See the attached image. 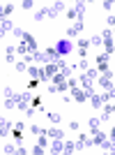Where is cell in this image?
Wrapping results in <instances>:
<instances>
[{"label":"cell","mask_w":115,"mask_h":155,"mask_svg":"<svg viewBox=\"0 0 115 155\" xmlns=\"http://www.w3.org/2000/svg\"><path fill=\"white\" fill-rule=\"evenodd\" d=\"M12 100L16 102V109L19 111H26L28 107H30V102H32V95L30 93H14Z\"/></svg>","instance_id":"6da1fadb"},{"label":"cell","mask_w":115,"mask_h":155,"mask_svg":"<svg viewBox=\"0 0 115 155\" xmlns=\"http://www.w3.org/2000/svg\"><path fill=\"white\" fill-rule=\"evenodd\" d=\"M67 9V2H53V5H46V19H55Z\"/></svg>","instance_id":"7a4b0ae2"},{"label":"cell","mask_w":115,"mask_h":155,"mask_svg":"<svg viewBox=\"0 0 115 155\" xmlns=\"http://www.w3.org/2000/svg\"><path fill=\"white\" fill-rule=\"evenodd\" d=\"M74 51V42L71 39H60V42H55V53H60V56H67V53Z\"/></svg>","instance_id":"3957f363"},{"label":"cell","mask_w":115,"mask_h":155,"mask_svg":"<svg viewBox=\"0 0 115 155\" xmlns=\"http://www.w3.org/2000/svg\"><path fill=\"white\" fill-rule=\"evenodd\" d=\"M99 84L106 88V91H113V72H101V77H99Z\"/></svg>","instance_id":"277c9868"},{"label":"cell","mask_w":115,"mask_h":155,"mask_svg":"<svg viewBox=\"0 0 115 155\" xmlns=\"http://www.w3.org/2000/svg\"><path fill=\"white\" fill-rule=\"evenodd\" d=\"M28 74H30L32 79H37V81H46V77H44V70L42 67H37V65H28Z\"/></svg>","instance_id":"5b68a950"},{"label":"cell","mask_w":115,"mask_h":155,"mask_svg":"<svg viewBox=\"0 0 115 155\" xmlns=\"http://www.w3.org/2000/svg\"><path fill=\"white\" fill-rule=\"evenodd\" d=\"M83 28H85V23H83V21H76V23H74V26H71L69 30H67V39H71V37H78Z\"/></svg>","instance_id":"8992f818"},{"label":"cell","mask_w":115,"mask_h":155,"mask_svg":"<svg viewBox=\"0 0 115 155\" xmlns=\"http://www.w3.org/2000/svg\"><path fill=\"white\" fill-rule=\"evenodd\" d=\"M12 127H14V125L9 123V120L0 118V137H7V134H12Z\"/></svg>","instance_id":"52a82bcc"},{"label":"cell","mask_w":115,"mask_h":155,"mask_svg":"<svg viewBox=\"0 0 115 155\" xmlns=\"http://www.w3.org/2000/svg\"><path fill=\"white\" fill-rule=\"evenodd\" d=\"M74 9H76V16H78V21H83V16H85V9H88V2H74Z\"/></svg>","instance_id":"ba28073f"},{"label":"cell","mask_w":115,"mask_h":155,"mask_svg":"<svg viewBox=\"0 0 115 155\" xmlns=\"http://www.w3.org/2000/svg\"><path fill=\"white\" fill-rule=\"evenodd\" d=\"M113 102H106V107H104V114H101V118H99V120H110V118H113Z\"/></svg>","instance_id":"9c48e42d"},{"label":"cell","mask_w":115,"mask_h":155,"mask_svg":"<svg viewBox=\"0 0 115 155\" xmlns=\"http://www.w3.org/2000/svg\"><path fill=\"white\" fill-rule=\"evenodd\" d=\"M46 137H51V139H64V132L60 127H51V130H46L44 132Z\"/></svg>","instance_id":"30bf717a"},{"label":"cell","mask_w":115,"mask_h":155,"mask_svg":"<svg viewBox=\"0 0 115 155\" xmlns=\"http://www.w3.org/2000/svg\"><path fill=\"white\" fill-rule=\"evenodd\" d=\"M71 97H74L76 102H85V100H88V93L81 91V88H74V91H71Z\"/></svg>","instance_id":"8fae6325"},{"label":"cell","mask_w":115,"mask_h":155,"mask_svg":"<svg viewBox=\"0 0 115 155\" xmlns=\"http://www.w3.org/2000/svg\"><path fill=\"white\" fill-rule=\"evenodd\" d=\"M64 139H53V143H51V153H64Z\"/></svg>","instance_id":"7c38bea8"},{"label":"cell","mask_w":115,"mask_h":155,"mask_svg":"<svg viewBox=\"0 0 115 155\" xmlns=\"http://www.w3.org/2000/svg\"><path fill=\"white\" fill-rule=\"evenodd\" d=\"M92 134V141H95V146H99V143L106 139V132H101V130H95V132H90Z\"/></svg>","instance_id":"4fadbf2b"},{"label":"cell","mask_w":115,"mask_h":155,"mask_svg":"<svg viewBox=\"0 0 115 155\" xmlns=\"http://www.w3.org/2000/svg\"><path fill=\"white\" fill-rule=\"evenodd\" d=\"M5 58L9 60V63H16V46H7V51H5Z\"/></svg>","instance_id":"5bb4252c"},{"label":"cell","mask_w":115,"mask_h":155,"mask_svg":"<svg viewBox=\"0 0 115 155\" xmlns=\"http://www.w3.org/2000/svg\"><path fill=\"white\" fill-rule=\"evenodd\" d=\"M88 100H92V107H95V109H99V107H101V97H99V95H95V91H92V93H88Z\"/></svg>","instance_id":"9a60e30c"},{"label":"cell","mask_w":115,"mask_h":155,"mask_svg":"<svg viewBox=\"0 0 115 155\" xmlns=\"http://www.w3.org/2000/svg\"><path fill=\"white\" fill-rule=\"evenodd\" d=\"M16 53H19V56H23V58L30 53V51H28V44H26V42H19V44H16Z\"/></svg>","instance_id":"2e32d148"},{"label":"cell","mask_w":115,"mask_h":155,"mask_svg":"<svg viewBox=\"0 0 115 155\" xmlns=\"http://www.w3.org/2000/svg\"><path fill=\"white\" fill-rule=\"evenodd\" d=\"M88 125H90V132H95V130H99V118H95V116H92V118L88 120Z\"/></svg>","instance_id":"e0dca14e"},{"label":"cell","mask_w":115,"mask_h":155,"mask_svg":"<svg viewBox=\"0 0 115 155\" xmlns=\"http://www.w3.org/2000/svg\"><path fill=\"white\" fill-rule=\"evenodd\" d=\"M44 19H46V7H42L35 12V21H44Z\"/></svg>","instance_id":"ac0fdd59"},{"label":"cell","mask_w":115,"mask_h":155,"mask_svg":"<svg viewBox=\"0 0 115 155\" xmlns=\"http://www.w3.org/2000/svg\"><path fill=\"white\" fill-rule=\"evenodd\" d=\"M64 143V153H74V150H76V143L74 141H62Z\"/></svg>","instance_id":"d6986e66"},{"label":"cell","mask_w":115,"mask_h":155,"mask_svg":"<svg viewBox=\"0 0 115 155\" xmlns=\"http://www.w3.org/2000/svg\"><path fill=\"white\" fill-rule=\"evenodd\" d=\"M76 44H78V49H83V51H88V46H90V39L81 37V39H78V42H76Z\"/></svg>","instance_id":"ffe728a7"},{"label":"cell","mask_w":115,"mask_h":155,"mask_svg":"<svg viewBox=\"0 0 115 155\" xmlns=\"http://www.w3.org/2000/svg\"><path fill=\"white\" fill-rule=\"evenodd\" d=\"M101 44V35H92L90 37V46H99Z\"/></svg>","instance_id":"44dd1931"},{"label":"cell","mask_w":115,"mask_h":155,"mask_svg":"<svg viewBox=\"0 0 115 155\" xmlns=\"http://www.w3.org/2000/svg\"><path fill=\"white\" fill-rule=\"evenodd\" d=\"M46 118H48L51 123H60V114H53V111H48V114H46Z\"/></svg>","instance_id":"7402d4cb"},{"label":"cell","mask_w":115,"mask_h":155,"mask_svg":"<svg viewBox=\"0 0 115 155\" xmlns=\"http://www.w3.org/2000/svg\"><path fill=\"white\" fill-rule=\"evenodd\" d=\"M14 65H16V70H19V72H26L28 70V63H26V60H16Z\"/></svg>","instance_id":"603a6c76"},{"label":"cell","mask_w":115,"mask_h":155,"mask_svg":"<svg viewBox=\"0 0 115 155\" xmlns=\"http://www.w3.org/2000/svg\"><path fill=\"white\" fill-rule=\"evenodd\" d=\"M12 32H14V37H26V30H23V28H16V26H14Z\"/></svg>","instance_id":"cb8c5ba5"},{"label":"cell","mask_w":115,"mask_h":155,"mask_svg":"<svg viewBox=\"0 0 115 155\" xmlns=\"http://www.w3.org/2000/svg\"><path fill=\"white\" fill-rule=\"evenodd\" d=\"M97 65H101V63H108V53H99V56H97Z\"/></svg>","instance_id":"d4e9b609"},{"label":"cell","mask_w":115,"mask_h":155,"mask_svg":"<svg viewBox=\"0 0 115 155\" xmlns=\"http://www.w3.org/2000/svg\"><path fill=\"white\" fill-rule=\"evenodd\" d=\"M30 132H32V134H44L46 130H44V127H39V125H30Z\"/></svg>","instance_id":"484cf974"},{"label":"cell","mask_w":115,"mask_h":155,"mask_svg":"<svg viewBox=\"0 0 115 155\" xmlns=\"http://www.w3.org/2000/svg\"><path fill=\"white\" fill-rule=\"evenodd\" d=\"M88 67H90V60H88V58H83L81 63L76 65V70H88Z\"/></svg>","instance_id":"4316f807"},{"label":"cell","mask_w":115,"mask_h":155,"mask_svg":"<svg viewBox=\"0 0 115 155\" xmlns=\"http://www.w3.org/2000/svg\"><path fill=\"white\" fill-rule=\"evenodd\" d=\"M101 7L106 9V12H113V0H104V2H101Z\"/></svg>","instance_id":"83f0119b"},{"label":"cell","mask_w":115,"mask_h":155,"mask_svg":"<svg viewBox=\"0 0 115 155\" xmlns=\"http://www.w3.org/2000/svg\"><path fill=\"white\" fill-rule=\"evenodd\" d=\"M2 153H16V146H12V143H5V148H2Z\"/></svg>","instance_id":"f1b7e54d"},{"label":"cell","mask_w":115,"mask_h":155,"mask_svg":"<svg viewBox=\"0 0 115 155\" xmlns=\"http://www.w3.org/2000/svg\"><path fill=\"white\" fill-rule=\"evenodd\" d=\"M67 19H71V21L78 19V16H76V9H74V7H69V9H67Z\"/></svg>","instance_id":"f546056e"},{"label":"cell","mask_w":115,"mask_h":155,"mask_svg":"<svg viewBox=\"0 0 115 155\" xmlns=\"http://www.w3.org/2000/svg\"><path fill=\"white\" fill-rule=\"evenodd\" d=\"M5 107H7V109H16V102H14L12 97H7V100H5Z\"/></svg>","instance_id":"4dcf8cb0"},{"label":"cell","mask_w":115,"mask_h":155,"mask_svg":"<svg viewBox=\"0 0 115 155\" xmlns=\"http://www.w3.org/2000/svg\"><path fill=\"white\" fill-rule=\"evenodd\" d=\"M21 7H23V9H32V7H35V2H32V0H23V2H21Z\"/></svg>","instance_id":"1f68e13d"},{"label":"cell","mask_w":115,"mask_h":155,"mask_svg":"<svg viewBox=\"0 0 115 155\" xmlns=\"http://www.w3.org/2000/svg\"><path fill=\"white\" fill-rule=\"evenodd\" d=\"M32 153H35V155H44V146H39V143H35V148H32Z\"/></svg>","instance_id":"d6a6232c"},{"label":"cell","mask_w":115,"mask_h":155,"mask_svg":"<svg viewBox=\"0 0 115 155\" xmlns=\"http://www.w3.org/2000/svg\"><path fill=\"white\" fill-rule=\"evenodd\" d=\"M12 12H14V5H5V19H7Z\"/></svg>","instance_id":"836d02e7"},{"label":"cell","mask_w":115,"mask_h":155,"mask_svg":"<svg viewBox=\"0 0 115 155\" xmlns=\"http://www.w3.org/2000/svg\"><path fill=\"white\" fill-rule=\"evenodd\" d=\"M106 23H108V26H110V28H113V23H115V16H113V14H110L108 19H106Z\"/></svg>","instance_id":"e575fe53"},{"label":"cell","mask_w":115,"mask_h":155,"mask_svg":"<svg viewBox=\"0 0 115 155\" xmlns=\"http://www.w3.org/2000/svg\"><path fill=\"white\" fill-rule=\"evenodd\" d=\"M2 93H5V97H12V95H14V91H12V88H5Z\"/></svg>","instance_id":"d590c367"},{"label":"cell","mask_w":115,"mask_h":155,"mask_svg":"<svg viewBox=\"0 0 115 155\" xmlns=\"http://www.w3.org/2000/svg\"><path fill=\"white\" fill-rule=\"evenodd\" d=\"M0 21H5V5H0Z\"/></svg>","instance_id":"8d00e7d4"}]
</instances>
